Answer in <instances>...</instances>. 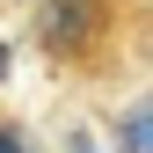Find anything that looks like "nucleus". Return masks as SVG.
<instances>
[{"instance_id": "1", "label": "nucleus", "mask_w": 153, "mask_h": 153, "mask_svg": "<svg viewBox=\"0 0 153 153\" xmlns=\"http://www.w3.org/2000/svg\"><path fill=\"white\" fill-rule=\"evenodd\" d=\"M109 36V0H36L29 44L51 66H95V44Z\"/></svg>"}, {"instance_id": "2", "label": "nucleus", "mask_w": 153, "mask_h": 153, "mask_svg": "<svg viewBox=\"0 0 153 153\" xmlns=\"http://www.w3.org/2000/svg\"><path fill=\"white\" fill-rule=\"evenodd\" d=\"M0 153H36V146H29V139H22V131H15V124H7V117H0Z\"/></svg>"}]
</instances>
